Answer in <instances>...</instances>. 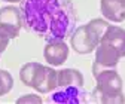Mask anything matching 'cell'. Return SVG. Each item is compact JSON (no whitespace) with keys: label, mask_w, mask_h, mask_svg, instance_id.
<instances>
[{"label":"cell","mask_w":125,"mask_h":104,"mask_svg":"<svg viewBox=\"0 0 125 104\" xmlns=\"http://www.w3.org/2000/svg\"><path fill=\"white\" fill-rule=\"evenodd\" d=\"M22 19L30 31L46 42L70 37L76 27L72 0H24Z\"/></svg>","instance_id":"cell-1"},{"label":"cell","mask_w":125,"mask_h":104,"mask_svg":"<svg viewBox=\"0 0 125 104\" xmlns=\"http://www.w3.org/2000/svg\"><path fill=\"white\" fill-rule=\"evenodd\" d=\"M107 27H109L107 21L101 18H95L85 25H81L73 31L70 37V46L77 54H82V55L91 54L100 45L101 37L106 33Z\"/></svg>","instance_id":"cell-2"},{"label":"cell","mask_w":125,"mask_h":104,"mask_svg":"<svg viewBox=\"0 0 125 104\" xmlns=\"http://www.w3.org/2000/svg\"><path fill=\"white\" fill-rule=\"evenodd\" d=\"M51 103H60V104H85L92 101L89 98V94L83 89V86H57L49 98Z\"/></svg>","instance_id":"cell-3"},{"label":"cell","mask_w":125,"mask_h":104,"mask_svg":"<svg viewBox=\"0 0 125 104\" xmlns=\"http://www.w3.org/2000/svg\"><path fill=\"white\" fill-rule=\"evenodd\" d=\"M22 10L17 6H5L0 8V30L10 37L15 39L20 34L22 27Z\"/></svg>","instance_id":"cell-4"},{"label":"cell","mask_w":125,"mask_h":104,"mask_svg":"<svg viewBox=\"0 0 125 104\" xmlns=\"http://www.w3.org/2000/svg\"><path fill=\"white\" fill-rule=\"evenodd\" d=\"M97 80L95 89L101 94H118L122 92V79L113 68H103L97 74H94Z\"/></svg>","instance_id":"cell-5"},{"label":"cell","mask_w":125,"mask_h":104,"mask_svg":"<svg viewBox=\"0 0 125 104\" xmlns=\"http://www.w3.org/2000/svg\"><path fill=\"white\" fill-rule=\"evenodd\" d=\"M57 86H58V71H55L51 67L42 66L36 73L31 88H34L40 94H48L52 92Z\"/></svg>","instance_id":"cell-6"},{"label":"cell","mask_w":125,"mask_h":104,"mask_svg":"<svg viewBox=\"0 0 125 104\" xmlns=\"http://www.w3.org/2000/svg\"><path fill=\"white\" fill-rule=\"evenodd\" d=\"M43 57L51 66H61L66 63L69 57V46L64 40L46 42V46L43 49Z\"/></svg>","instance_id":"cell-7"},{"label":"cell","mask_w":125,"mask_h":104,"mask_svg":"<svg viewBox=\"0 0 125 104\" xmlns=\"http://www.w3.org/2000/svg\"><path fill=\"white\" fill-rule=\"evenodd\" d=\"M119 58L121 57L116 52V49H113L110 45L104 42H100V45L95 48V61L94 63H97L104 68H113L118 66Z\"/></svg>","instance_id":"cell-8"},{"label":"cell","mask_w":125,"mask_h":104,"mask_svg":"<svg viewBox=\"0 0 125 104\" xmlns=\"http://www.w3.org/2000/svg\"><path fill=\"white\" fill-rule=\"evenodd\" d=\"M101 42L110 45L119 54V57H125V30L116 25H109L106 33L101 37Z\"/></svg>","instance_id":"cell-9"},{"label":"cell","mask_w":125,"mask_h":104,"mask_svg":"<svg viewBox=\"0 0 125 104\" xmlns=\"http://www.w3.org/2000/svg\"><path fill=\"white\" fill-rule=\"evenodd\" d=\"M100 8L106 19L113 22L125 21V0H101Z\"/></svg>","instance_id":"cell-10"},{"label":"cell","mask_w":125,"mask_h":104,"mask_svg":"<svg viewBox=\"0 0 125 104\" xmlns=\"http://www.w3.org/2000/svg\"><path fill=\"white\" fill-rule=\"evenodd\" d=\"M83 86V76L76 68H64L58 71V86Z\"/></svg>","instance_id":"cell-11"},{"label":"cell","mask_w":125,"mask_h":104,"mask_svg":"<svg viewBox=\"0 0 125 104\" xmlns=\"http://www.w3.org/2000/svg\"><path fill=\"white\" fill-rule=\"evenodd\" d=\"M42 67V64L39 63H27L22 66L21 71H20V79L21 82L25 85V86H33V80H34V76H36V73L37 70Z\"/></svg>","instance_id":"cell-12"},{"label":"cell","mask_w":125,"mask_h":104,"mask_svg":"<svg viewBox=\"0 0 125 104\" xmlns=\"http://www.w3.org/2000/svg\"><path fill=\"white\" fill-rule=\"evenodd\" d=\"M92 101L94 103H103V104H124L125 97L122 92L118 94H101L97 89H94L92 92Z\"/></svg>","instance_id":"cell-13"},{"label":"cell","mask_w":125,"mask_h":104,"mask_svg":"<svg viewBox=\"0 0 125 104\" xmlns=\"http://www.w3.org/2000/svg\"><path fill=\"white\" fill-rule=\"evenodd\" d=\"M13 86V79L10 73L6 70H0V97L6 95Z\"/></svg>","instance_id":"cell-14"},{"label":"cell","mask_w":125,"mask_h":104,"mask_svg":"<svg viewBox=\"0 0 125 104\" xmlns=\"http://www.w3.org/2000/svg\"><path fill=\"white\" fill-rule=\"evenodd\" d=\"M42 98L39 95H34V94H27V95H22L17 100V104H42Z\"/></svg>","instance_id":"cell-15"},{"label":"cell","mask_w":125,"mask_h":104,"mask_svg":"<svg viewBox=\"0 0 125 104\" xmlns=\"http://www.w3.org/2000/svg\"><path fill=\"white\" fill-rule=\"evenodd\" d=\"M9 40H10V37L3 31V30H0V54H2V52L8 48Z\"/></svg>","instance_id":"cell-16"},{"label":"cell","mask_w":125,"mask_h":104,"mask_svg":"<svg viewBox=\"0 0 125 104\" xmlns=\"http://www.w3.org/2000/svg\"><path fill=\"white\" fill-rule=\"evenodd\" d=\"M3 2H9V3H18V2H22V0H3Z\"/></svg>","instance_id":"cell-17"}]
</instances>
